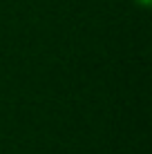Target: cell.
Segmentation results:
<instances>
[{
  "mask_svg": "<svg viewBox=\"0 0 152 154\" xmlns=\"http://www.w3.org/2000/svg\"><path fill=\"white\" fill-rule=\"evenodd\" d=\"M137 2H139V5H143V7H148V5H150V0H137Z\"/></svg>",
  "mask_w": 152,
  "mask_h": 154,
  "instance_id": "cell-1",
  "label": "cell"
}]
</instances>
